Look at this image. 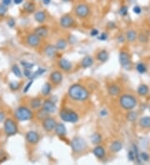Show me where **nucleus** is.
Masks as SVG:
<instances>
[{
    "label": "nucleus",
    "mask_w": 150,
    "mask_h": 165,
    "mask_svg": "<svg viewBox=\"0 0 150 165\" xmlns=\"http://www.w3.org/2000/svg\"><path fill=\"white\" fill-rule=\"evenodd\" d=\"M69 95L72 99L75 101H85L88 99V91L83 85L73 84L69 89Z\"/></svg>",
    "instance_id": "obj_1"
},
{
    "label": "nucleus",
    "mask_w": 150,
    "mask_h": 165,
    "mask_svg": "<svg viewBox=\"0 0 150 165\" xmlns=\"http://www.w3.org/2000/svg\"><path fill=\"white\" fill-rule=\"evenodd\" d=\"M15 118L18 119V121H28L30 120L33 118V113L32 111L28 108L27 107L21 106L18 107L17 109L15 110L14 113Z\"/></svg>",
    "instance_id": "obj_2"
},
{
    "label": "nucleus",
    "mask_w": 150,
    "mask_h": 165,
    "mask_svg": "<svg viewBox=\"0 0 150 165\" xmlns=\"http://www.w3.org/2000/svg\"><path fill=\"white\" fill-rule=\"evenodd\" d=\"M119 103L122 108L125 110H132L137 105V100L135 98L129 94H124L119 99Z\"/></svg>",
    "instance_id": "obj_3"
},
{
    "label": "nucleus",
    "mask_w": 150,
    "mask_h": 165,
    "mask_svg": "<svg viewBox=\"0 0 150 165\" xmlns=\"http://www.w3.org/2000/svg\"><path fill=\"white\" fill-rule=\"evenodd\" d=\"M59 116L64 122L75 124L78 121V115L73 110L63 109L59 113Z\"/></svg>",
    "instance_id": "obj_4"
},
{
    "label": "nucleus",
    "mask_w": 150,
    "mask_h": 165,
    "mask_svg": "<svg viewBox=\"0 0 150 165\" xmlns=\"http://www.w3.org/2000/svg\"><path fill=\"white\" fill-rule=\"evenodd\" d=\"M4 132L7 136H14L18 133V126L13 119L7 118L4 121Z\"/></svg>",
    "instance_id": "obj_5"
},
{
    "label": "nucleus",
    "mask_w": 150,
    "mask_h": 165,
    "mask_svg": "<svg viewBox=\"0 0 150 165\" xmlns=\"http://www.w3.org/2000/svg\"><path fill=\"white\" fill-rule=\"evenodd\" d=\"M87 147V143L85 140L82 138H74L71 142V148L73 152L75 153H80L84 151Z\"/></svg>",
    "instance_id": "obj_6"
},
{
    "label": "nucleus",
    "mask_w": 150,
    "mask_h": 165,
    "mask_svg": "<svg viewBox=\"0 0 150 165\" xmlns=\"http://www.w3.org/2000/svg\"><path fill=\"white\" fill-rule=\"evenodd\" d=\"M75 14L78 18H86L89 14V8L84 4H80L75 8Z\"/></svg>",
    "instance_id": "obj_7"
},
{
    "label": "nucleus",
    "mask_w": 150,
    "mask_h": 165,
    "mask_svg": "<svg viewBox=\"0 0 150 165\" xmlns=\"http://www.w3.org/2000/svg\"><path fill=\"white\" fill-rule=\"evenodd\" d=\"M119 62H120L121 65L124 67V69H130L131 66V60H130V57L129 54L125 53V52H121L119 53Z\"/></svg>",
    "instance_id": "obj_8"
},
{
    "label": "nucleus",
    "mask_w": 150,
    "mask_h": 165,
    "mask_svg": "<svg viewBox=\"0 0 150 165\" xmlns=\"http://www.w3.org/2000/svg\"><path fill=\"white\" fill-rule=\"evenodd\" d=\"M55 126H56V122L53 118L48 116L43 120V127L48 132L54 130L55 128Z\"/></svg>",
    "instance_id": "obj_9"
},
{
    "label": "nucleus",
    "mask_w": 150,
    "mask_h": 165,
    "mask_svg": "<svg viewBox=\"0 0 150 165\" xmlns=\"http://www.w3.org/2000/svg\"><path fill=\"white\" fill-rule=\"evenodd\" d=\"M26 140L31 144H36L39 141V135L37 132L34 131H29L26 133Z\"/></svg>",
    "instance_id": "obj_10"
},
{
    "label": "nucleus",
    "mask_w": 150,
    "mask_h": 165,
    "mask_svg": "<svg viewBox=\"0 0 150 165\" xmlns=\"http://www.w3.org/2000/svg\"><path fill=\"white\" fill-rule=\"evenodd\" d=\"M60 24L63 28L69 29V28H71L74 24V20L69 15H64L60 19Z\"/></svg>",
    "instance_id": "obj_11"
},
{
    "label": "nucleus",
    "mask_w": 150,
    "mask_h": 165,
    "mask_svg": "<svg viewBox=\"0 0 150 165\" xmlns=\"http://www.w3.org/2000/svg\"><path fill=\"white\" fill-rule=\"evenodd\" d=\"M27 43L30 47H38L40 44V38H38L35 33L29 34L27 37Z\"/></svg>",
    "instance_id": "obj_12"
},
{
    "label": "nucleus",
    "mask_w": 150,
    "mask_h": 165,
    "mask_svg": "<svg viewBox=\"0 0 150 165\" xmlns=\"http://www.w3.org/2000/svg\"><path fill=\"white\" fill-rule=\"evenodd\" d=\"M43 108L48 114H53L56 110V105L51 100H45L43 103Z\"/></svg>",
    "instance_id": "obj_13"
},
{
    "label": "nucleus",
    "mask_w": 150,
    "mask_h": 165,
    "mask_svg": "<svg viewBox=\"0 0 150 165\" xmlns=\"http://www.w3.org/2000/svg\"><path fill=\"white\" fill-rule=\"evenodd\" d=\"M38 38H45V37L48 35V29L45 27V26H40V27H38L34 29V33Z\"/></svg>",
    "instance_id": "obj_14"
},
{
    "label": "nucleus",
    "mask_w": 150,
    "mask_h": 165,
    "mask_svg": "<svg viewBox=\"0 0 150 165\" xmlns=\"http://www.w3.org/2000/svg\"><path fill=\"white\" fill-rule=\"evenodd\" d=\"M50 79H51L53 84H59L62 82L63 75L61 74V73H59V71H54L50 74Z\"/></svg>",
    "instance_id": "obj_15"
},
{
    "label": "nucleus",
    "mask_w": 150,
    "mask_h": 165,
    "mask_svg": "<svg viewBox=\"0 0 150 165\" xmlns=\"http://www.w3.org/2000/svg\"><path fill=\"white\" fill-rule=\"evenodd\" d=\"M55 133L60 137H63L66 135L67 129L65 125L63 124H58L55 126Z\"/></svg>",
    "instance_id": "obj_16"
},
{
    "label": "nucleus",
    "mask_w": 150,
    "mask_h": 165,
    "mask_svg": "<svg viewBox=\"0 0 150 165\" xmlns=\"http://www.w3.org/2000/svg\"><path fill=\"white\" fill-rule=\"evenodd\" d=\"M60 69L64 71H69L72 69V63L65 59H62L59 63Z\"/></svg>",
    "instance_id": "obj_17"
},
{
    "label": "nucleus",
    "mask_w": 150,
    "mask_h": 165,
    "mask_svg": "<svg viewBox=\"0 0 150 165\" xmlns=\"http://www.w3.org/2000/svg\"><path fill=\"white\" fill-rule=\"evenodd\" d=\"M93 153L98 158H103L105 156V149L102 146H97L93 148Z\"/></svg>",
    "instance_id": "obj_18"
},
{
    "label": "nucleus",
    "mask_w": 150,
    "mask_h": 165,
    "mask_svg": "<svg viewBox=\"0 0 150 165\" xmlns=\"http://www.w3.org/2000/svg\"><path fill=\"white\" fill-rule=\"evenodd\" d=\"M34 18H35V20H36L38 23H44L46 21L47 16H46V14H45L44 11H38L37 12L36 14H35V15H34Z\"/></svg>",
    "instance_id": "obj_19"
},
{
    "label": "nucleus",
    "mask_w": 150,
    "mask_h": 165,
    "mask_svg": "<svg viewBox=\"0 0 150 165\" xmlns=\"http://www.w3.org/2000/svg\"><path fill=\"white\" fill-rule=\"evenodd\" d=\"M57 48H56V46H54V45H48L45 48V53L46 55L49 57V58H53L55 54H56V53H57Z\"/></svg>",
    "instance_id": "obj_20"
},
{
    "label": "nucleus",
    "mask_w": 150,
    "mask_h": 165,
    "mask_svg": "<svg viewBox=\"0 0 150 165\" xmlns=\"http://www.w3.org/2000/svg\"><path fill=\"white\" fill-rule=\"evenodd\" d=\"M108 90H109V93L111 96H118L120 93L121 91L120 88L116 84L110 85Z\"/></svg>",
    "instance_id": "obj_21"
},
{
    "label": "nucleus",
    "mask_w": 150,
    "mask_h": 165,
    "mask_svg": "<svg viewBox=\"0 0 150 165\" xmlns=\"http://www.w3.org/2000/svg\"><path fill=\"white\" fill-rule=\"evenodd\" d=\"M93 63V60L92 59L90 56H86L84 57L82 62H81V64H82V67L84 68V69H87V68H89L91 67Z\"/></svg>",
    "instance_id": "obj_22"
},
{
    "label": "nucleus",
    "mask_w": 150,
    "mask_h": 165,
    "mask_svg": "<svg viewBox=\"0 0 150 165\" xmlns=\"http://www.w3.org/2000/svg\"><path fill=\"white\" fill-rule=\"evenodd\" d=\"M123 148V144L119 141H114L111 144V147H110V149L112 152L114 153H118Z\"/></svg>",
    "instance_id": "obj_23"
},
{
    "label": "nucleus",
    "mask_w": 150,
    "mask_h": 165,
    "mask_svg": "<svg viewBox=\"0 0 150 165\" xmlns=\"http://www.w3.org/2000/svg\"><path fill=\"white\" fill-rule=\"evenodd\" d=\"M97 59L102 63L106 62L107 60L109 59V53H108L107 51H105V50L100 51L99 53L97 54Z\"/></svg>",
    "instance_id": "obj_24"
},
{
    "label": "nucleus",
    "mask_w": 150,
    "mask_h": 165,
    "mask_svg": "<svg viewBox=\"0 0 150 165\" xmlns=\"http://www.w3.org/2000/svg\"><path fill=\"white\" fill-rule=\"evenodd\" d=\"M30 106L33 109H38L42 106V101L38 98H34L30 101Z\"/></svg>",
    "instance_id": "obj_25"
},
{
    "label": "nucleus",
    "mask_w": 150,
    "mask_h": 165,
    "mask_svg": "<svg viewBox=\"0 0 150 165\" xmlns=\"http://www.w3.org/2000/svg\"><path fill=\"white\" fill-rule=\"evenodd\" d=\"M23 10L26 12V13H29V14H32L35 10V5L33 3H31V2H28V3H25L23 4Z\"/></svg>",
    "instance_id": "obj_26"
},
{
    "label": "nucleus",
    "mask_w": 150,
    "mask_h": 165,
    "mask_svg": "<svg viewBox=\"0 0 150 165\" xmlns=\"http://www.w3.org/2000/svg\"><path fill=\"white\" fill-rule=\"evenodd\" d=\"M139 124L143 128H150V117H143L140 119Z\"/></svg>",
    "instance_id": "obj_27"
},
{
    "label": "nucleus",
    "mask_w": 150,
    "mask_h": 165,
    "mask_svg": "<svg viewBox=\"0 0 150 165\" xmlns=\"http://www.w3.org/2000/svg\"><path fill=\"white\" fill-rule=\"evenodd\" d=\"M138 93H139L140 96H145L146 94H148V86L145 84H141L138 88Z\"/></svg>",
    "instance_id": "obj_28"
},
{
    "label": "nucleus",
    "mask_w": 150,
    "mask_h": 165,
    "mask_svg": "<svg viewBox=\"0 0 150 165\" xmlns=\"http://www.w3.org/2000/svg\"><path fill=\"white\" fill-rule=\"evenodd\" d=\"M101 141H102V136L98 133H95L91 136V142L93 144H99Z\"/></svg>",
    "instance_id": "obj_29"
},
{
    "label": "nucleus",
    "mask_w": 150,
    "mask_h": 165,
    "mask_svg": "<svg viewBox=\"0 0 150 165\" xmlns=\"http://www.w3.org/2000/svg\"><path fill=\"white\" fill-rule=\"evenodd\" d=\"M126 38L129 42H133L137 38V33H136L135 31H133V30L128 31L127 34H126Z\"/></svg>",
    "instance_id": "obj_30"
},
{
    "label": "nucleus",
    "mask_w": 150,
    "mask_h": 165,
    "mask_svg": "<svg viewBox=\"0 0 150 165\" xmlns=\"http://www.w3.org/2000/svg\"><path fill=\"white\" fill-rule=\"evenodd\" d=\"M51 85L49 84L48 83L44 84V85L43 86V88H42V93H43V95H48V94L50 93V92H51Z\"/></svg>",
    "instance_id": "obj_31"
},
{
    "label": "nucleus",
    "mask_w": 150,
    "mask_h": 165,
    "mask_svg": "<svg viewBox=\"0 0 150 165\" xmlns=\"http://www.w3.org/2000/svg\"><path fill=\"white\" fill-rule=\"evenodd\" d=\"M67 47V42L64 39H59L56 44V48L59 50H63Z\"/></svg>",
    "instance_id": "obj_32"
},
{
    "label": "nucleus",
    "mask_w": 150,
    "mask_h": 165,
    "mask_svg": "<svg viewBox=\"0 0 150 165\" xmlns=\"http://www.w3.org/2000/svg\"><path fill=\"white\" fill-rule=\"evenodd\" d=\"M12 71H13V73H14V74L16 77H22V71L20 70V69H19V67L18 65L14 64V66L12 67Z\"/></svg>",
    "instance_id": "obj_33"
},
{
    "label": "nucleus",
    "mask_w": 150,
    "mask_h": 165,
    "mask_svg": "<svg viewBox=\"0 0 150 165\" xmlns=\"http://www.w3.org/2000/svg\"><path fill=\"white\" fill-rule=\"evenodd\" d=\"M137 117H138V114L136 112H134V111H130L127 114V118H128V121L130 122L135 121L136 119H137Z\"/></svg>",
    "instance_id": "obj_34"
},
{
    "label": "nucleus",
    "mask_w": 150,
    "mask_h": 165,
    "mask_svg": "<svg viewBox=\"0 0 150 165\" xmlns=\"http://www.w3.org/2000/svg\"><path fill=\"white\" fill-rule=\"evenodd\" d=\"M48 113H47L45 110L43 108V109H40L38 112V114H37V118H38V119H43L44 120L45 118L48 117Z\"/></svg>",
    "instance_id": "obj_35"
},
{
    "label": "nucleus",
    "mask_w": 150,
    "mask_h": 165,
    "mask_svg": "<svg viewBox=\"0 0 150 165\" xmlns=\"http://www.w3.org/2000/svg\"><path fill=\"white\" fill-rule=\"evenodd\" d=\"M136 69H137V71L140 73H145L147 71L146 66H145L143 63H138L137 66H136Z\"/></svg>",
    "instance_id": "obj_36"
},
{
    "label": "nucleus",
    "mask_w": 150,
    "mask_h": 165,
    "mask_svg": "<svg viewBox=\"0 0 150 165\" xmlns=\"http://www.w3.org/2000/svg\"><path fill=\"white\" fill-rule=\"evenodd\" d=\"M44 72H45V69H38L37 70L35 73H33L32 76H31V79L36 78L38 76H40V75H42V74H43Z\"/></svg>",
    "instance_id": "obj_37"
},
{
    "label": "nucleus",
    "mask_w": 150,
    "mask_h": 165,
    "mask_svg": "<svg viewBox=\"0 0 150 165\" xmlns=\"http://www.w3.org/2000/svg\"><path fill=\"white\" fill-rule=\"evenodd\" d=\"M133 154H134V157H135L136 160H137V162L139 163H140V159H141V158H139V150H138V148H137V146H136L135 144H133Z\"/></svg>",
    "instance_id": "obj_38"
},
{
    "label": "nucleus",
    "mask_w": 150,
    "mask_h": 165,
    "mask_svg": "<svg viewBox=\"0 0 150 165\" xmlns=\"http://www.w3.org/2000/svg\"><path fill=\"white\" fill-rule=\"evenodd\" d=\"M19 83L18 82H11L10 84H9V88L11 90L13 91H16V90H18V88H19Z\"/></svg>",
    "instance_id": "obj_39"
},
{
    "label": "nucleus",
    "mask_w": 150,
    "mask_h": 165,
    "mask_svg": "<svg viewBox=\"0 0 150 165\" xmlns=\"http://www.w3.org/2000/svg\"><path fill=\"white\" fill-rule=\"evenodd\" d=\"M8 8L6 6H4V4H0V17H3L6 14Z\"/></svg>",
    "instance_id": "obj_40"
},
{
    "label": "nucleus",
    "mask_w": 150,
    "mask_h": 165,
    "mask_svg": "<svg viewBox=\"0 0 150 165\" xmlns=\"http://www.w3.org/2000/svg\"><path fill=\"white\" fill-rule=\"evenodd\" d=\"M21 64L24 67L25 69H31L32 68H33L34 64L33 63H29L25 62V61H21Z\"/></svg>",
    "instance_id": "obj_41"
},
{
    "label": "nucleus",
    "mask_w": 150,
    "mask_h": 165,
    "mask_svg": "<svg viewBox=\"0 0 150 165\" xmlns=\"http://www.w3.org/2000/svg\"><path fill=\"white\" fill-rule=\"evenodd\" d=\"M140 157H141V159H143V161H148V159H149V156H148V154H146V153H144V152H143V153H141L140 154Z\"/></svg>",
    "instance_id": "obj_42"
},
{
    "label": "nucleus",
    "mask_w": 150,
    "mask_h": 165,
    "mask_svg": "<svg viewBox=\"0 0 150 165\" xmlns=\"http://www.w3.org/2000/svg\"><path fill=\"white\" fill-rule=\"evenodd\" d=\"M119 13H120V14L122 15V16H125V15L128 14V8L126 7V6H123V7L120 8Z\"/></svg>",
    "instance_id": "obj_43"
},
{
    "label": "nucleus",
    "mask_w": 150,
    "mask_h": 165,
    "mask_svg": "<svg viewBox=\"0 0 150 165\" xmlns=\"http://www.w3.org/2000/svg\"><path fill=\"white\" fill-rule=\"evenodd\" d=\"M23 73H24V75H25L28 78H31V76H32V74H33L31 69H25V70L23 71Z\"/></svg>",
    "instance_id": "obj_44"
},
{
    "label": "nucleus",
    "mask_w": 150,
    "mask_h": 165,
    "mask_svg": "<svg viewBox=\"0 0 150 165\" xmlns=\"http://www.w3.org/2000/svg\"><path fill=\"white\" fill-rule=\"evenodd\" d=\"M128 159L130 160V161H133V160H134V158H135V157H134V154H133V150L128 151Z\"/></svg>",
    "instance_id": "obj_45"
},
{
    "label": "nucleus",
    "mask_w": 150,
    "mask_h": 165,
    "mask_svg": "<svg viewBox=\"0 0 150 165\" xmlns=\"http://www.w3.org/2000/svg\"><path fill=\"white\" fill-rule=\"evenodd\" d=\"M33 81L31 80L28 84L26 85L25 88H24V89H23V93H27V92L29 90V88H31V86H32V84H33Z\"/></svg>",
    "instance_id": "obj_46"
},
{
    "label": "nucleus",
    "mask_w": 150,
    "mask_h": 165,
    "mask_svg": "<svg viewBox=\"0 0 150 165\" xmlns=\"http://www.w3.org/2000/svg\"><path fill=\"white\" fill-rule=\"evenodd\" d=\"M8 26H9L10 28H13V27H14L15 20L14 19V18H10V19H8Z\"/></svg>",
    "instance_id": "obj_47"
},
{
    "label": "nucleus",
    "mask_w": 150,
    "mask_h": 165,
    "mask_svg": "<svg viewBox=\"0 0 150 165\" xmlns=\"http://www.w3.org/2000/svg\"><path fill=\"white\" fill-rule=\"evenodd\" d=\"M107 38H108V34H107V33H103L99 38V40H103V41L106 40Z\"/></svg>",
    "instance_id": "obj_48"
},
{
    "label": "nucleus",
    "mask_w": 150,
    "mask_h": 165,
    "mask_svg": "<svg viewBox=\"0 0 150 165\" xmlns=\"http://www.w3.org/2000/svg\"><path fill=\"white\" fill-rule=\"evenodd\" d=\"M141 8L139 7V6H135V7L133 8V12L137 14H139L140 13H141Z\"/></svg>",
    "instance_id": "obj_49"
},
{
    "label": "nucleus",
    "mask_w": 150,
    "mask_h": 165,
    "mask_svg": "<svg viewBox=\"0 0 150 165\" xmlns=\"http://www.w3.org/2000/svg\"><path fill=\"white\" fill-rule=\"evenodd\" d=\"M11 3L12 0H3V1H2V4H4V6H6V7L9 6V5L11 4Z\"/></svg>",
    "instance_id": "obj_50"
},
{
    "label": "nucleus",
    "mask_w": 150,
    "mask_h": 165,
    "mask_svg": "<svg viewBox=\"0 0 150 165\" xmlns=\"http://www.w3.org/2000/svg\"><path fill=\"white\" fill-rule=\"evenodd\" d=\"M4 119H5V114L3 111H0V123H2Z\"/></svg>",
    "instance_id": "obj_51"
},
{
    "label": "nucleus",
    "mask_w": 150,
    "mask_h": 165,
    "mask_svg": "<svg viewBox=\"0 0 150 165\" xmlns=\"http://www.w3.org/2000/svg\"><path fill=\"white\" fill-rule=\"evenodd\" d=\"M98 33H99V31H98L97 29H93L91 31L92 36H97V35H98Z\"/></svg>",
    "instance_id": "obj_52"
},
{
    "label": "nucleus",
    "mask_w": 150,
    "mask_h": 165,
    "mask_svg": "<svg viewBox=\"0 0 150 165\" xmlns=\"http://www.w3.org/2000/svg\"><path fill=\"white\" fill-rule=\"evenodd\" d=\"M23 2V0H14V3L15 4H22Z\"/></svg>",
    "instance_id": "obj_53"
},
{
    "label": "nucleus",
    "mask_w": 150,
    "mask_h": 165,
    "mask_svg": "<svg viewBox=\"0 0 150 165\" xmlns=\"http://www.w3.org/2000/svg\"><path fill=\"white\" fill-rule=\"evenodd\" d=\"M50 2H51V0H43V3L45 5H48V4H50Z\"/></svg>",
    "instance_id": "obj_54"
},
{
    "label": "nucleus",
    "mask_w": 150,
    "mask_h": 165,
    "mask_svg": "<svg viewBox=\"0 0 150 165\" xmlns=\"http://www.w3.org/2000/svg\"><path fill=\"white\" fill-rule=\"evenodd\" d=\"M101 115H102V116H105V115H106L107 114V112H106V110H103L102 112H101Z\"/></svg>",
    "instance_id": "obj_55"
},
{
    "label": "nucleus",
    "mask_w": 150,
    "mask_h": 165,
    "mask_svg": "<svg viewBox=\"0 0 150 165\" xmlns=\"http://www.w3.org/2000/svg\"><path fill=\"white\" fill-rule=\"evenodd\" d=\"M62 1H63V2H69L71 0H62Z\"/></svg>",
    "instance_id": "obj_56"
},
{
    "label": "nucleus",
    "mask_w": 150,
    "mask_h": 165,
    "mask_svg": "<svg viewBox=\"0 0 150 165\" xmlns=\"http://www.w3.org/2000/svg\"><path fill=\"white\" fill-rule=\"evenodd\" d=\"M149 109H150V108H149Z\"/></svg>",
    "instance_id": "obj_57"
}]
</instances>
